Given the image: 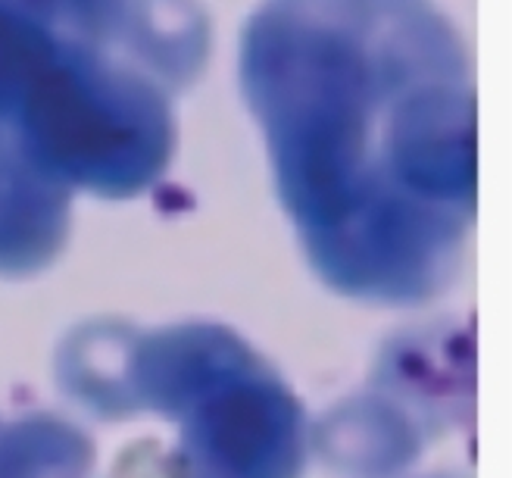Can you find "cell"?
Returning a JSON list of instances; mask_svg holds the SVG:
<instances>
[]
</instances>
